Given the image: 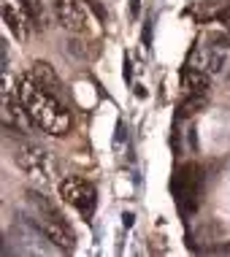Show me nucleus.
I'll return each mask as SVG.
<instances>
[{"mask_svg":"<svg viewBox=\"0 0 230 257\" xmlns=\"http://www.w3.org/2000/svg\"><path fill=\"white\" fill-rule=\"evenodd\" d=\"M17 89L22 98L27 114H30L33 124L38 130H44L46 136H68L71 133V111L60 98H54L52 92H46L44 87H38L30 79V73L19 76L17 79Z\"/></svg>","mask_w":230,"mask_h":257,"instance_id":"obj_1","label":"nucleus"},{"mask_svg":"<svg viewBox=\"0 0 230 257\" xmlns=\"http://www.w3.org/2000/svg\"><path fill=\"white\" fill-rule=\"evenodd\" d=\"M27 200H30V206H33V217H36V225L41 227V233H44L54 246L71 252L73 244H76V233H73V227L68 225V219L60 214V208L54 206L52 200H46L44 195H38V192H27Z\"/></svg>","mask_w":230,"mask_h":257,"instance_id":"obj_2","label":"nucleus"},{"mask_svg":"<svg viewBox=\"0 0 230 257\" xmlns=\"http://www.w3.org/2000/svg\"><path fill=\"white\" fill-rule=\"evenodd\" d=\"M173 195H176V203L184 208V211H195L200 200V192H203V171L200 165H182L173 176Z\"/></svg>","mask_w":230,"mask_h":257,"instance_id":"obj_3","label":"nucleus"},{"mask_svg":"<svg viewBox=\"0 0 230 257\" xmlns=\"http://www.w3.org/2000/svg\"><path fill=\"white\" fill-rule=\"evenodd\" d=\"M57 192H60V198L65 200L68 206H73L79 214L92 217L95 203H97V192H95V187L89 184L87 179H81V176H65L57 184Z\"/></svg>","mask_w":230,"mask_h":257,"instance_id":"obj_4","label":"nucleus"},{"mask_svg":"<svg viewBox=\"0 0 230 257\" xmlns=\"http://www.w3.org/2000/svg\"><path fill=\"white\" fill-rule=\"evenodd\" d=\"M46 3H49V11H52L54 22L60 27H65L68 33H76V36H84L87 33L89 17L79 0H46Z\"/></svg>","mask_w":230,"mask_h":257,"instance_id":"obj_5","label":"nucleus"},{"mask_svg":"<svg viewBox=\"0 0 230 257\" xmlns=\"http://www.w3.org/2000/svg\"><path fill=\"white\" fill-rule=\"evenodd\" d=\"M14 160H17V165L25 173H30L33 179H41V182H49V179H52V173H54V165H52L49 152L36 147V144H19Z\"/></svg>","mask_w":230,"mask_h":257,"instance_id":"obj_6","label":"nucleus"},{"mask_svg":"<svg viewBox=\"0 0 230 257\" xmlns=\"http://www.w3.org/2000/svg\"><path fill=\"white\" fill-rule=\"evenodd\" d=\"M0 9H3V22L9 25L14 38L27 41L33 36V30H36V19H33V11L27 9L22 0H3Z\"/></svg>","mask_w":230,"mask_h":257,"instance_id":"obj_7","label":"nucleus"},{"mask_svg":"<svg viewBox=\"0 0 230 257\" xmlns=\"http://www.w3.org/2000/svg\"><path fill=\"white\" fill-rule=\"evenodd\" d=\"M30 79L36 81L38 87H44L46 92H52L54 98L65 100V87H62L60 76L54 73V68L49 65V62H33V68H30Z\"/></svg>","mask_w":230,"mask_h":257,"instance_id":"obj_8","label":"nucleus"},{"mask_svg":"<svg viewBox=\"0 0 230 257\" xmlns=\"http://www.w3.org/2000/svg\"><path fill=\"white\" fill-rule=\"evenodd\" d=\"M182 87L187 89V95H200V98H203L208 92V76L200 71V68L190 65L182 71Z\"/></svg>","mask_w":230,"mask_h":257,"instance_id":"obj_9","label":"nucleus"},{"mask_svg":"<svg viewBox=\"0 0 230 257\" xmlns=\"http://www.w3.org/2000/svg\"><path fill=\"white\" fill-rule=\"evenodd\" d=\"M217 19H219V22H227V25H230V6H227L225 11H219V14H217Z\"/></svg>","mask_w":230,"mask_h":257,"instance_id":"obj_10","label":"nucleus"}]
</instances>
